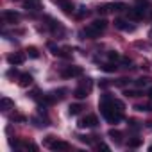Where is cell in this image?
<instances>
[{
	"mask_svg": "<svg viewBox=\"0 0 152 152\" xmlns=\"http://www.w3.org/2000/svg\"><path fill=\"white\" fill-rule=\"evenodd\" d=\"M99 107L102 111V116L109 122V124H118L122 118H124V111H120L116 106H115V99L109 95V93H104L100 102H99Z\"/></svg>",
	"mask_w": 152,
	"mask_h": 152,
	"instance_id": "obj_1",
	"label": "cell"
},
{
	"mask_svg": "<svg viewBox=\"0 0 152 152\" xmlns=\"http://www.w3.org/2000/svg\"><path fill=\"white\" fill-rule=\"evenodd\" d=\"M107 29V22L106 18H99V20H93L84 31H83V36L90 38V39H95V38H100V34H104Z\"/></svg>",
	"mask_w": 152,
	"mask_h": 152,
	"instance_id": "obj_2",
	"label": "cell"
},
{
	"mask_svg": "<svg viewBox=\"0 0 152 152\" xmlns=\"http://www.w3.org/2000/svg\"><path fill=\"white\" fill-rule=\"evenodd\" d=\"M81 75H83V68H81V66H75V64H72V66H64V68L61 70V77H64V79L81 77Z\"/></svg>",
	"mask_w": 152,
	"mask_h": 152,
	"instance_id": "obj_3",
	"label": "cell"
},
{
	"mask_svg": "<svg viewBox=\"0 0 152 152\" xmlns=\"http://www.w3.org/2000/svg\"><path fill=\"white\" fill-rule=\"evenodd\" d=\"M97 124H99V118H97L95 115H86L84 118H81V120H79V127H83V129L97 127Z\"/></svg>",
	"mask_w": 152,
	"mask_h": 152,
	"instance_id": "obj_4",
	"label": "cell"
},
{
	"mask_svg": "<svg viewBox=\"0 0 152 152\" xmlns=\"http://www.w3.org/2000/svg\"><path fill=\"white\" fill-rule=\"evenodd\" d=\"M2 18L7 22V23H16V22H20V13L18 11H13V9H6L4 13H2Z\"/></svg>",
	"mask_w": 152,
	"mask_h": 152,
	"instance_id": "obj_5",
	"label": "cell"
},
{
	"mask_svg": "<svg viewBox=\"0 0 152 152\" xmlns=\"http://www.w3.org/2000/svg\"><path fill=\"white\" fill-rule=\"evenodd\" d=\"M25 57H27V54H23V52H15V54H9V56H7V63L13 64V66H16V64H22V63L25 61Z\"/></svg>",
	"mask_w": 152,
	"mask_h": 152,
	"instance_id": "obj_6",
	"label": "cell"
},
{
	"mask_svg": "<svg viewBox=\"0 0 152 152\" xmlns=\"http://www.w3.org/2000/svg\"><path fill=\"white\" fill-rule=\"evenodd\" d=\"M48 148H50V150H68V148H70V143H68V141H63V140L54 138V140L48 143Z\"/></svg>",
	"mask_w": 152,
	"mask_h": 152,
	"instance_id": "obj_7",
	"label": "cell"
},
{
	"mask_svg": "<svg viewBox=\"0 0 152 152\" xmlns=\"http://www.w3.org/2000/svg\"><path fill=\"white\" fill-rule=\"evenodd\" d=\"M52 2H54V4H57V6H59L66 15H72V13L75 11V9H73V4L70 2V0H52Z\"/></svg>",
	"mask_w": 152,
	"mask_h": 152,
	"instance_id": "obj_8",
	"label": "cell"
},
{
	"mask_svg": "<svg viewBox=\"0 0 152 152\" xmlns=\"http://www.w3.org/2000/svg\"><path fill=\"white\" fill-rule=\"evenodd\" d=\"M115 27L120 29V31H129V32L134 31V25H129V22L124 20V18H116V20H115Z\"/></svg>",
	"mask_w": 152,
	"mask_h": 152,
	"instance_id": "obj_9",
	"label": "cell"
},
{
	"mask_svg": "<svg viewBox=\"0 0 152 152\" xmlns=\"http://www.w3.org/2000/svg\"><path fill=\"white\" fill-rule=\"evenodd\" d=\"M88 93H90V90H88L86 86H83V84H81L79 88H75V90H73V93H72V95H73L75 99L83 100V99H86V97H88Z\"/></svg>",
	"mask_w": 152,
	"mask_h": 152,
	"instance_id": "obj_10",
	"label": "cell"
},
{
	"mask_svg": "<svg viewBox=\"0 0 152 152\" xmlns=\"http://www.w3.org/2000/svg\"><path fill=\"white\" fill-rule=\"evenodd\" d=\"M107 136H109L116 145H122V141H124V140H122V138H124V134H122L118 129H109V131H107Z\"/></svg>",
	"mask_w": 152,
	"mask_h": 152,
	"instance_id": "obj_11",
	"label": "cell"
},
{
	"mask_svg": "<svg viewBox=\"0 0 152 152\" xmlns=\"http://www.w3.org/2000/svg\"><path fill=\"white\" fill-rule=\"evenodd\" d=\"M23 6L27 11H38L41 9V0H23Z\"/></svg>",
	"mask_w": 152,
	"mask_h": 152,
	"instance_id": "obj_12",
	"label": "cell"
},
{
	"mask_svg": "<svg viewBox=\"0 0 152 152\" xmlns=\"http://www.w3.org/2000/svg\"><path fill=\"white\" fill-rule=\"evenodd\" d=\"M127 18L129 20H141L143 18V13L138 7H131V9H127Z\"/></svg>",
	"mask_w": 152,
	"mask_h": 152,
	"instance_id": "obj_13",
	"label": "cell"
},
{
	"mask_svg": "<svg viewBox=\"0 0 152 152\" xmlns=\"http://www.w3.org/2000/svg\"><path fill=\"white\" fill-rule=\"evenodd\" d=\"M18 84H20L22 88H27V86H31V84H32V75H31V73H22V75H20V81H18Z\"/></svg>",
	"mask_w": 152,
	"mask_h": 152,
	"instance_id": "obj_14",
	"label": "cell"
},
{
	"mask_svg": "<svg viewBox=\"0 0 152 152\" xmlns=\"http://www.w3.org/2000/svg\"><path fill=\"white\" fill-rule=\"evenodd\" d=\"M13 107H15V102L11 99H7V97H2V100H0V109H2V111H9Z\"/></svg>",
	"mask_w": 152,
	"mask_h": 152,
	"instance_id": "obj_15",
	"label": "cell"
},
{
	"mask_svg": "<svg viewBox=\"0 0 152 152\" xmlns=\"http://www.w3.org/2000/svg\"><path fill=\"white\" fill-rule=\"evenodd\" d=\"M116 63H113V61H109V63H104L102 66H100V70L102 72H107V73H113V72H116Z\"/></svg>",
	"mask_w": 152,
	"mask_h": 152,
	"instance_id": "obj_16",
	"label": "cell"
},
{
	"mask_svg": "<svg viewBox=\"0 0 152 152\" xmlns=\"http://www.w3.org/2000/svg\"><path fill=\"white\" fill-rule=\"evenodd\" d=\"M25 54H27L31 59H38V57H39V50H38L36 47H27V48H25Z\"/></svg>",
	"mask_w": 152,
	"mask_h": 152,
	"instance_id": "obj_17",
	"label": "cell"
},
{
	"mask_svg": "<svg viewBox=\"0 0 152 152\" xmlns=\"http://www.w3.org/2000/svg\"><path fill=\"white\" fill-rule=\"evenodd\" d=\"M141 143H143V140H141V138H131V140L127 141V147H129V148H138Z\"/></svg>",
	"mask_w": 152,
	"mask_h": 152,
	"instance_id": "obj_18",
	"label": "cell"
},
{
	"mask_svg": "<svg viewBox=\"0 0 152 152\" xmlns=\"http://www.w3.org/2000/svg\"><path fill=\"white\" fill-rule=\"evenodd\" d=\"M81 109H83V104H72V106L68 107V113L75 116V115H79V113H81Z\"/></svg>",
	"mask_w": 152,
	"mask_h": 152,
	"instance_id": "obj_19",
	"label": "cell"
},
{
	"mask_svg": "<svg viewBox=\"0 0 152 152\" xmlns=\"http://www.w3.org/2000/svg\"><path fill=\"white\" fill-rule=\"evenodd\" d=\"M134 84H136L138 88H145V86H148V84H150V77H140Z\"/></svg>",
	"mask_w": 152,
	"mask_h": 152,
	"instance_id": "obj_20",
	"label": "cell"
},
{
	"mask_svg": "<svg viewBox=\"0 0 152 152\" xmlns=\"http://www.w3.org/2000/svg\"><path fill=\"white\" fill-rule=\"evenodd\" d=\"M109 7H111V11H124L127 6L124 2H113V4H109Z\"/></svg>",
	"mask_w": 152,
	"mask_h": 152,
	"instance_id": "obj_21",
	"label": "cell"
},
{
	"mask_svg": "<svg viewBox=\"0 0 152 152\" xmlns=\"http://www.w3.org/2000/svg\"><path fill=\"white\" fill-rule=\"evenodd\" d=\"M50 93H52V97H54L56 100H61V99L64 97L66 90H64V88H61V90H54V91H50Z\"/></svg>",
	"mask_w": 152,
	"mask_h": 152,
	"instance_id": "obj_22",
	"label": "cell"
},
{
	"mask_svg": "<svg viewBox=\"0 0 152 152\" xmlns=\"http://www.w3.org/2000/svg\"><path fill=\"white\" fill-rule=\"evenodd\" d=\"M134 109H136V111H145V113H148V111H152V104H138Z\"/></svg>",
	"mask_w": 152,
	"mask_h": 152,
	"instance_id": "obj_23",
	"label": "cell"
},
{
	"mask_svg": "<svg viewBox=\"0 0 152 152\" xmlns=\"http://www.w3.org/2000/svg\"><path fill=\"white\" fill-rule=\"evenodd\" d=\"M124 95H125V97H132V99H134V97H140L141 93H140L138 90H125V91H124Z\"/></svg>",
	"mask_w": 152,
	"mask_h": 152,
	"instance_id": "obj_24",
	"label": "cell"
},
{
	"mask_svg": "<svg viewBox=\"0 0 152 152\" xmlns=\"http://www.w3.org/2000/svg\"><path fill=\"white\" fill-rule=\"evenodd\" d=\"M47 47H48V48L52 50V54H54V56H59V52H61V48H59V47H57L56 43H48Z\"/></svg>",
	"mask_w": 152,
	"mask_h": 152,
	"instance_id": "obj_25",
	"label": "cell"
},
{
	"mask_svg": "<svg viewBox=\"0 0 152 152\" xmlns=\"http://www.w3.org/2000/svg\"><path fill=\"white\" fill-rule=\"evenodd\" d=\"M109 61H113V63H116V61H120V54L118 52H109Z\"/></svg>",
	"mask_w": 152,
	"mask_h": 152,
	"instance_id": "obj_26",
	"label": "cell"
},
{
	"mask_svg": "<svg viewBox=\"0 0 152 152\" xmlns=\"http://www.w3.org/2000/svg\"><path fill=\"white\" fill-rule=\"evenodd\" d=\"M129 127H131L132 131H138V129H140V124H138L134 118H131V120H129Z\"/></svg>",
	"mask_w": 152,
	"mask_h": 152,
	"instance_id": "obj_27",
	"label": "cell"
},
{
	"mask_svg": "<svg viewBox=\"0 0 152 152\" xmlns=\"http://www.w3.org/2000/svg\"><path fill=\"white\" fill-rule=\"evenodd\" d=\"M11 120H13V122H25L27 118H25L23 115H13V116H11Z\"/></svg>",
	"mask_w": 152,
	"mask_h": 152,
	"instance_id": "obj_28",
	"label": "cell"
},
{
	"mask_svg": "<svg viewBox=\"0 0 152 152\" xmlns=\"http://www.w3.org/2000/svg\"><path fill=\"white\" fill-rule=\"evenodd\" d=\"M129 81H131V79H125V77H124V79H118V81H116V86H127Z\"/></svg>",
	"mask_w": 152,
	"mask_h": 152,
	"instance_id": "obj_29",
	"label": "cell"
},
{
	"mask_svg": "<svg viewBox=\"0 0 152 152\" xmlns=\"http://www.w3.org/2000/svg\"><path fill=\"white\" fill-rule=\"evenodd\" d=\"M29 95H31V99H34V100H39V90H32Z\"/></svg>",
	"mask_w": 152,
	"mask_h": 152,
	"instance_id": "obj_30",
	"label": "cell"
},
{
	"mask_svg": "<svg viewBox=\"0 0 152 152\" xmlns=\"http://www.w3.org/2000/svg\"><path fill=\"white\" fill-rule=\"evenodd\" d=\"M84 16H88V9L86 7H83V11H79V18H84Z\"/></svg>",
	"mask_w": 152,
	"mask_h": 152,
	"instance_id": "obj_31",
	"label": "cell"
},
{
	"mask_svg": "<svg viewBox=\"0 0 152 152\" xmlns=\"http://www.w3.org/2000/svg\"><path fill=\"white\" fill-rule=\"evenodd\" d=\"M7 75H9V77H13V75H18V72H16V68H11V70L7 72Z\"/></svg>",
	"mask_w": 152,
	"mask_h": 152,
	"instance_id": "obj_32",
	"label": "cell"
},
{
	"mask_svg": "<svg viewBox=\"0 0 152 152\" xmlns=\"http://www.w3.org/2000/svg\"><path fill=\"white\" fill-rule=\"evenodd\" d=\"M97 148H99V150H100V148H102V150H109V147H107V145H104V143H99V145H97Z\"/></svg>",
	"mask_w": 152,
	"mask_h": 152,
	"instance_id": "obj_33",
	"label": "cell"
},
{
	"mask_svg": "<svg viewBox=\"0 0 152 152\" xmlns=\"http://www.w3.org/2000/svg\"><path fill=\"white\" fill-rule=\"evenodd\" d=\"M147 95H148V99H150V100H152V86H150V88H148V91H147Z\"/></svg>",
	"mask_w": 152,
	"mask_h": 152,
	"instance_id": "obj_34",
	"label": "cell"
},
{
	"mask_svg": "<svg viewBox=\"0 0 152 152\" xmlns=\"http://www.w3.org/2000/svg\"><path fill=\"white\" fill-rule=\"evenodd\" d=\"M148 150H152V145H150V147H148Z\"/></svg>",
	"mask_w": 152,
	"mask_h": 152,
	"instance_id": "obj_35",
	"label": "cell"
},
{
	"mask_svg": "<svg viewBox=\"0 0 152 152\" xmlns=\"http://www.w3.org/2000/svg\"><path fill=\"white\" fill-rule=\"evenodd\" d=\"M148 34H150V36H152V29H150V32H148Z\"/></svg>",
	"mask_w": 152,
	"mask_h": 152,
	"instance_id": "obj_36",
	"label": "cell"
}]
</instances>
